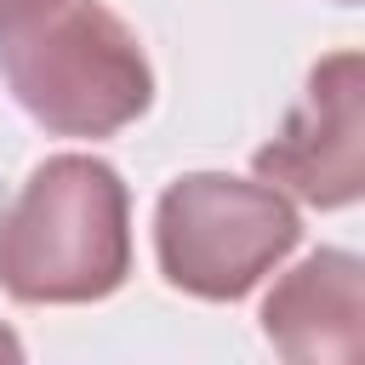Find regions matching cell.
<instances>
[{
  "label": "cell",
  "instance_id": "cell-5",
  "mask_svg": "<svg viewBox=\"0 0 365 365\" xmlns=\"http://www.w3.org/2000/svg\"><path fill=\"white\" fill-rule=\"evenodd\" d=\"M262 336L291 365L365 359V268L354 251H308L262 297Z\"/></svg>",
  "mask_w": 365,
  "mask_h": 365
},
{
  "label": "cell",
  "instance_id": "cell-1",
  "mask_svg": "<svg viewBox=\"0 0 365 365\" xmlns=\"http://www.w3.org/2000/svg\"><path fill=\"white\" fill-rule=\"evenodd\" d=\"M131 274V200L114 165L51 154L0 211V291L29 308L103 302Z\"/></svg>",
  "mask_w": 365,
  "mask_h": 365
},
{
  "label": "cell",
  "instance_id": "cell-2",
  "mask_svg": "<svg viewBox=\"0 0 365 365\" xmlns=\"http://www.w3.org/2000/svg\"><path fill=\"white\" fill-rule=\"evenodd\" d=\"M0 74L51 137H114L154 103V68L103 0H51L0 29Z\"/></svg>",
  "mask_w": 365,
  "mask_h": 365
},
{
  "label": "cell",
  "instance_id": "cell-3",
  "mask_svg": "<svg viewBox=\"0 0 365 365\" xmlns=\"http://www.w3.org/2000/svg\"><path fill=\"white\" fill-rule=\"evenodd\" d=\"M297 240V205L262 177L245 182L228 171H188L154 211L160 274L200 302H240L291 257Z\"/></svg>",
  "mask_w": 365,
  "mask_h": 365
},
{
  "label": "cell",
  "instance_id": "cell-8",
  "mask_svg": "<svg viewBox=\"0 0 365 365\" xmlns=\"http://www.w3.org/2000/svg\"><path fill=\"white\" fill-rule=\"evenodd\" d=\"M336 6H354V0H336Z\"/></svg>",
  "mask_w": 365,
  "mask_h": 365
},
{
  "label": "cell",
  "instance_id": "cell-4",
  "mask_svg": "<svg viewBox=\"0 0 365 365\" xmlns=\"http://www.w3.org/2000/svg\"><path fill=\"white\" fill-rule=\"evenodd\" d=\"M257 177L297 194L314 211H342L365 194V63L359 51H331L314 63L297 108L257 148Z\"/></svg>",
  "mask_w": 365,
  "mask_h": 365
},
{
  "label": "cell",
  "instance_id": "cell-6",
  "mask_svg": "<svg viewBox=\"0 0 365 365\" xmlns=\"http://www.w3.org/2000/svg\"><path fill=\"white\" fill-rule=\"evenodd\" d=\"M51 0H0V29H11V23H23V17H34V11H46Z\"/></svg>",
  "mask_w": 365,
  "mask_h": 365
},
{
  "label": "cell",
  "instance_id": "cell-7",
  "mask_svg": "<svg viewBox=\"0 0 365 365\" xmlns=\"http://www.w3.org/2000/svg\"><path fill=\"white\" fill-rule=\"evenodd\" d=\"M0 354H6V359H17V336H11V331H0Z\"/></svg>",
  "mask_w": 365,
  "mask_h": 365
}]
</instances>
